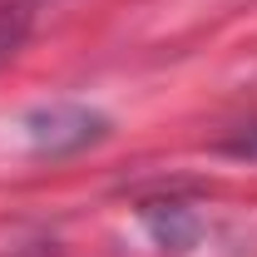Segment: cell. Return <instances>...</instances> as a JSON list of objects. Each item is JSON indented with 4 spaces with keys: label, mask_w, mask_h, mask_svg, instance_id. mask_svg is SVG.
<instances>
[{
    "label": "cell",
    "mask_w": 257,
    "mask_h": 257,
    "mask_svg": "<svg viewBox=\"0 0 257 257\" xmlns=\"http://www.w3.org/2000/svg\"><path fill=\"white\" fill-rule=\"evenodd\" d=\"M25 128H30V144L40 154H69V149L94 144L104 134V119L89 114V109H79V104H50V109L30 114Z\"/></svg>",
    "instance_id": "1"
},
{
    "label": "cell",
    "mask_w": 257,
    "mask_h": 257,
    "mask_svg": "<svg viewBox=\"0 0 257 257\" xmlns=\"http://www.w3.org/2000/svg\"><path fill=\"white\" fill-rule=\"evenodd\" d=\"M20 35H25V25H20V20L0 15V60H5V55H10L15 45H20Z\"/></svg>",
    "instance_id": "2"
},
{
    "label": "cell",
    "mask_w": 257,
    "mask_h": 257,
    "mask_svg": "<svg viewBox=\"0 0 257 257\" xmlns=\"http://www.w3.org/2000/svg\"><path fill=\"white\" fill-rule=\"evenodd\" d=\"M232 154H242V159H257V128H247V134H237L232 144H227Z\"/></svg>",
    "instance_id": "3"
}]
</instances>
